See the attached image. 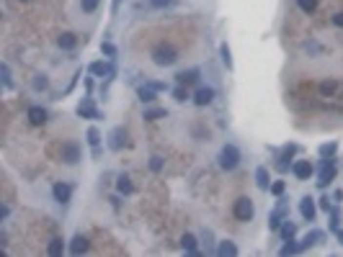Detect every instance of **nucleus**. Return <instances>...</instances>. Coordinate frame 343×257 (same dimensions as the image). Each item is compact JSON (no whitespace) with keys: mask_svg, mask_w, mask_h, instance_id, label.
Returning a JSON list of instances; mask_svg holds the SVG:
<instances>
[{"mask_svg":"<svg viewBox=\"0 0 343 257\" xmlns=\"http://www.w3.org/2000/svg\"><path fill=\"white\" fill-rule=\"evenodd\" d=\"M217 160H220V170L232 172V170H238L242 154H240V149L235 144H224L222 149H220V157H217Z\"/></svg>","mask_w":343,"mask_h":257,"instance_id":"f257e3e1","label":"nucleus"},{"mask_svg":"<svg viewBox=\"0 0 343 257\" xmlns=\"http://www.w3.org/2000/svg\"><path fill=\"white\" fill-rule=\"evenodd\" d=\"M152 62H155L158 67H173L178 62V52L170 47V44H160V47L152 49Z\"/></svg>","mask_w":343,"mask_h":257,"instance_id":"f03ea898","label":"nucleus"},{"mask_svg":"<svg viewBox=\"0 0 343 257\" xmlns=\"http://www.w3.org/2000/svg\"><path fill=\"white\" fill-rule=\"evenodd\" d=\"M232 214H235L238 221H253V216H256V203H253V198L240 196L232 203Z\"/></svg>","mask_w":343,"mask_h":257,"instance_id":"7ed1b4c3","label":"nucleus"},{"mask_svg":"<svg viewBox=\"0 0 343 257\" xmlns=\"http://www.w3.org/2000/svg\"><path fill=\"white\" fill-rule=\"evenodd\" d=\"M286 216H289V198L279 196V206L271 211V216H268V229L271 232H279V226L286 221Z\"/></svg>","mask_w":343,"mask_h":257,"instance_id":"20e7f679","label":"nucleus"},{"mask_svg":"<svg viewBox=\"0 0 343 257\" xmlns=\"http://www.w3.org/2000/svg\"><path fill=\"white\" fill-rule=\"evenodd\" d=\"M60 157L65 165H70V167H75V165L83 160V152H80V144L78 142H65L60 149Z\"/></svg>","mask_w":343,"mask_h":257,"instance_id":"39448f33","label":"nucleus"},{"mask_svg":"<svg viewBox=\"0 0 343 257\" xmlns=\"http://www.w3.org/2000/svg\"><path fill=\"white\" fill-rule=\"evenodd\" d=\"M336 175H338V170H336V162H333V160H323V162H320V172H318V180H315V183H318V188H320V190H325V188L330 185V180L336 178Z\"/></svg>","mask_w":343,"mask_h":257,"instance_id":"423d86ee","label":"nucleus"},{"mask_svg":"<svg viewBox=\"0 0 343 257\" xmlns=\"http://www.w3.org/2000/svg\"><path fill=\"white\" fill-rule=\"evenodd\" d=\"M300 152V144H286L282 152H279V157H276V162H274V167L279 170V172H286V170H292V157Z\"/></svg>","mask_w":343,"mask_h":257,"instance_id":"0eeeda50","label":"nucleus"},{"mask_svg":"<svg viewBox=\"0 0 343 257\" xmlns=\"http://www.w3.org/2000/svg\"><path fill=\"white\" fill-rule=\"evenodd\" d=\"M292 175L297 180H310L315 175V165L310 160H294L292 162Z\"/></svg>","mask_w":343,"mask_h":257,"instance_id":"6e6552de","label":"nucleus"},{"mask_svg":"<svg viewBox=\"0 0 343 257\" xmlns=\"http://www.w3.org/2000/svg\"><path fill=\"white\" fill-rule=\"evenodd\" d=\"M124 147H126V131H124V126L111 128V134H108V149H111V152H121Z\"/></svg>","mask_w":343,"mask_h":257,"instance_id":"1a4fd4ad","label":"nucleus"},{"mask_svg":"<svg viewBox=\"0 0 343 257\" xmlns=\"http://www.w3.org/2000/svg\"><path fill=\"white\" fill-rule=\"evenodd\" d=\"M75 113H78V116H83V118H96V121L101 118V111L96 108L93 98H83V100H80V103H78V111H75Z\"/></svg>","mask_w":343,"mask_h":257,"instance_id":"9d476101","label":"nucleus"},{"mask_svg":"<svg viewBox=\"0 0 343 257\" xmlns=\"http://www.w3.org/2000/svg\"><path fill=\"white\" fill-rule=\"evenodd\" d=\"M52 196H54V201L57 203H70V198H72V185L70 183H54L52 185Z\"/></svg>","mask_w":343,"mask_h":257,"instance_id":"9b49d317","label":"nucleus"},{"mask_svg":"<svg viewBox=\"0 0 343 257\" xmlns=\"http://www.w3.org/2000/svg\"><path fill=\"white\" fill-rule=\"evenodd\" d=\"M300 214L304 221H315V216H318V206H315V198L312 196H304L300 201Z\"/></svg>","mask_w":343,"mask_h":257,"instance_id":"f8f14e48","label":"nucleus"},{"mask_svg":"<svg viewBox=\"0 0 343 257\" xmlns=\"http://www.w3.org/2000/svg\"><path fill=\"white\" fill-rule=\"evenodd\" d=\"M325 242V232H320V229H312V232H307L302 239H300V250H310L312 244H323Z\"/></svg>","mask_w":343,"mask_h":257,"instance_id":"ddd939ff","label":"nucleus"},{"mask_svg":"<svg viewBox=\"0 0 343 257\" xmlns=\"http://www.w3.org/2000/svg\"><path fill=\"white\" fill-rule=\"evenodd\" d=\"M214 88H209V85H202V88H196V93H194V103L196 106H209L212 103V100H214Z\"/></svg>","mask_w":343,"mask_h":257,"instance_id":"4468645a","label":"nucleus"},{"mask_svg":"<svg viewBox=\"0 0 343 257\" xmlns=\"http://www.w3.org/2000/svg\"><path fill=\"white\" fill-rule=\"evenodd\" d=\"M26 116H29V121L34 126H41V124H47V108H41V106H31L29 111H26Z\"/></svg>","mask_w":343,"mask_h":257,"instance_id":"2eb2a0df","label":"nucleus"},{"mask_svg":"<svg viewBox=\"0 0 343 257\" xmlns=\"http://www.w3.org/2000/svg\"><path fill=\"white\" fill-rule=\"evenodd\" d=\"M67 252L70 255H83V252H88V239L83 234H75L72 237V242L67 244Z\"/></svg>","mask_w":343,"mask_h":257,"instance_id":"dca6fc26","label":"nucleus"},{"mask_svg":"<svg viewBox=\"0 0 343 257\" xmlns=\"http://www.w3.org/2000/svg\"><path fill=\"white\" fill-rule=\"evenodd\" d=\"M256 185L261 190H268L271 188V172L266 165H261V167H256Z\"/></svg>","mask_w":343,"mask_h":257,"instance_id":"f3484780","label":"nucleus"},{"mask_svg":"<svg viewBox=\"0 0 343 257\" xmlns=\"http://www.w3.org/2000/svg\"><path fill=\"white\" fill-rule=\"evenodd\" d=\"M238 244H235L232 239H222L220 244H217V255L220 257H238Z\"/></svg>","mask_w":343,"mask_h":257,"instance_id":"a211bd4d","label":"nucleus"},{"mask_svg":"<svg viewBox=\"0 0 343 257\" xmlns=\"http://www.w3.org/2000/svg\"><path fill=\"white\" fill-rule=\"evenodd\" d=\"M57 47H60V49H65V52L75 49V47H78V36L72 34V31H65V34H60V36H57Z\"/></svg>","mask_w":343,"mask_h":257,"instance_id":"6ab92c4d","label":"nucleus"},{"mask_svg":"<svg viewBox=\"0 0 343 257\" xmlns=\"http://www.w3.org/2000/svg\"><path fill=\"white\" fill-rule=\"evenodd\" d=\"M199 75H202V72H199L196 67L194 70H183V72L176 75V82L178 85H194V82H199Z\"/></svg>","mask_w":343,"mask_h":257,"instance_id":"aec40b11","label":"nucleus"},{"mask_svg":"<svg viewBox=\"0 0 343 257\" xmlns=\"http://www.w3.org/2000/svg\"><path fill=\"white\" fill-rule=\"evenodd\" d=\"M220 59H222L224 67H227V72H232V70H235L232 52H230V44H227V41H222V44H220Z\"/></svg>","mask_w":343,"mask_h":257,"instance_id":"412c9836","label":"nucleus"},{"mask_svg":"<svg viewBox=\"0 0 343 257\" xmlns=\"http://www.w3.org/2000/svg\"><path fill=\"white\" fill-rule=\"evenodd\" d=\"M90 75H96V77H103V75H114V67H111V64H106V62H101V59H98V62H93V64H90Z\"/></svg>","mask_w":343,"mask_h":257,"instance_id":"4be33fe9","label":"nucleus"},{"mask_svg":"<svg viewBox=\"0 0 343 257\" xmlns=\"http://www.w3.org/2000/svg\"><path fill=\"white\" fill-rule=\"evenodd\" d=\"M137 98L142 100V103H155V100H158V90H152L150 85H140L137 88Z\"/></svg>","mask_w":343,"mask_h":257,"instance_id":"5701e85b","label":"nucleus"},{"mask_svg":"<svg viewBox=\"0 0 343 257\" xmlns=\"http://www.w3.org/2000/svg\"><path fill=\"white\" fill-rule=\"evenodd\" d=\"M181 247H183V250H186V255H199V250H196V247H199V242H196V237L194 234H183V237H181Z\"/></svg>","mask_w":343,"mask_h":257,"instance_id":"b1692460","label":"nucleus"},{"mask_svg":"<svg viewBox=\"0 0 343 257\" xmlns=\"http://www.w3.org/2000/svg\"><path fill=\"white\" fill-rule=\"evenodd\" d=\"M62 252H67V244H65V239H52L49 244H47V255H52V257H60Z\"/></svg>","mask_w":343,"mask_h":257,"instance_id":"393cba45","label":"nucleus"},{"mask_svg":"<svg viewBox=\"0 0 343 257\" xmlns=\"http://www.w3.org/2000/svg\"><path fill=\"white\" fill-rule=\"evenodd\" d=\"M320 157L323 160H333L336 157V152H338V142H325V144H320Z\"/></svg>","mask_w":343,"mask_h":257,"instance_id":"a878e982","label":"nucleus"},{"mask_svg":"<svg viewBox=\"0 0 343 257\" xmlns=\"http://www.w3.org/2000/svg\"><path fill=\"white\" fill-rule=\"evenodd\" d=\"M116 190L124 193V196H132V193H134V185H132L129 175H119V180H116Z\"/></svg>","mask_w":343,"mask_h":257,"instance_id":"bb28decb","label":"nucleus"},{"mask_svg":"<svg viewBox=\"0 0 343 257\" xmlns=\"http://www.w3.org/2000/svg\"><path fill=\"white\" fill-rule=\"evenodd\" d=\"M294 234H297V224L286 219V221H284L282 226H279V237H282V239H292Z\"/></svg>","mask_w":343,"mask_h":257,"instance_id":"cd10ccee","label":"nucleus"},{"mask_svg":"<svg viewBox=\"0 0 343 257\" xmlns=\"http://www.w3.org/2000/svg\"><path fill=\"white\" fill-rule=\"evenodd\" d=\"M297 252H302V250H300V242H297L294 237L292 239H284L282 250H279V255H297Z\"/></svg>","mask_w":343,"mask_h":257,"instance_id":"c85d7f7f","label":"nucleus"},{"mask_svg":"<svg viewBox=\"0 0 343 257\" xmlns=\"http://www.w3.org/2000/svg\"><path fill=\"white\" fill-rule=\"evenodd\" d=\"M142 118H147V121H158V118H168V111H165V108H147V111L142 113Z\"/></svg>","mask_w":343,"mask_h":257,"instance_id":"c756f323","label":"nucleus"},{"mask_svg":"<svg viewBox=\"0 0 343 257\" xmlns=\"http://www.w3.org/2000/svg\"><path fill=\"white\" fill-rule=\"evenodd\" d=\"M188 98H194V95H188V85H176L173 88V100L176 103H186Z\"/></svg>","mask_w":343,"mask_h":257,"instance_id":"7c9ffc66","label":"nucleus"},{"mask_svg":"<svg viewBox=\"0 0 343 257\" xmlns=\"http://www.w3.org/2000/svg\"><path fill=\"white\" fill-rule=\"evenodd\" d=\"M85 139L90 144V149H93V147H101V131H98L96 126H90L88 131H85Z\"/></svg>","mask_w":343,"mask_h":257,"instance_id":"2f4dec72","label":"nucleus"},{"mask_svg":"<svg viewBox=\"0 0 343 257\" xmlns=\"http://www.w3.org/2000/svg\"><path fill=\"white\" fill-rule=\"evenodd\" d=\"M336 90H338V82H336V80H325V82H320V93H323L325 98L333 95Z\"/></svg>","mask_w":343,"mask_h":257,"instance_id":"473e14b6","label":"nucleus"},{"mask_svg":"<svg viewBox=\"0 0 343 257\" xmlns=\"http://www.w3.org/2000/svg\"><path fill=\"white\" fill-rule=\"evenodd\" d=\"M31 88L36 90V93H39V90H47V88H49V77H47V75H36L34 82H31Z\"/></svg>","mask_w":343,"mask_h":257,"instance_id":"72a5a7b5","label":"nucleus"},{"mask_svg":"<svg viewBox=\"0 0 343 257\" xmlns=\"http://www.w3.org/2000/svg\"><path fill=\"white\" fill-rule=\"evenodd\" d=\"M297 5H300V11L302 13H315V8H318V0H297Z\"/></svg>","mask_w":343,"mask_h":257,"instance_id":"f704fd0d","label":"nucleus"},{"mask_svg":"<svg viewBox=\"0 0 343 257\" xmlns=\"http://www.w3.org/2000/svg\"><path fill=\"white\" fill-rule=\"evenodd\" d=\"M284 190H286V183L284 180H274V183H271V188H268V193H271V196H284Z\"/></svg>","mask_w":343,"mask_h":257,"instance_id":"c9c22d12","label":"nucleus"},{"mask_svg":"<svg viewBox=\"0 0 343 257\" xmlns=\"http://www.w3.org/2000/svg\"><path fill=\"white\" fill-rule=\"evenodd\" d=\"M98 5H101V0H80V11L83 13H96Z\"/></svg>","mask_w":343,"mask_h":257,"instance_id":"e433bc0d","label":"nucleus"},{"mask_svg":"<svg viewBox=\"0 0 343 257\" xmlns=\"http://www.w3.org/2000/svg\"><path fill=\"white\" fill-rule=\"evenodd\" d=\"M101 54L103 57H108V59H116V47L111 41H101Z\"/></svg>","mask_w":343,"mask_h":257,"instance_id":"4c0bfd02","label":"nucleus"},{"mask_svg":"<svg viewBox=\"0 0 343 257\" xmlns=\"http://www.w3.org/2000/svg\"><path fill=\"white\" fill-rule=\"evenodd\" d=\"M0 72H3V85H5L8 90H11V88H13V80H11V67H8V64L3 62V64H0Z\"/></svg>","mask_w":343,"mask_h":257,"instance_id":"58836bf2","label":"nucleus"},{"mask_svg":"<svg viewBox=\"0 0 343 257\" xmlns=\"http://www.w3.org/2000/svg\"><path fill=\"white\" fill-rule=\"evenodd\" d=\"M162 165H165V162H162V157H158V154H152V157H150V170L152 172H160Z\"/></svg>","mask_w":343,"mask_h":257,"instance_id":"ea45409f","label":"nucleus"},{"mask_svg":"<svg viewBox=\"0 0 343 257\" xmlns=\"http://www.w3.org/2000/svg\"><path fill=\"white\" fill-rule=\"evenodd\" d=\"M144 85H150L152 90H158V93H162V90H168V85H165V82H155V80H147Z\"/></svg>","mask_w":343,"mask_h":257,"instance_id":"a19ab883","label":"nucleus"},{"mask_svg":"<svg viewBox=\"0 0 343 257\" xmlns=\"http://www.w3.org/2000/svg\"><path fill=\"white\" fill-rule=\"evenodd\" d=\"M176 0H150V5L152 8H168V5H173Z\"/></svg>","mask_w":343,"mask_h":257,"instance_id":"79ce46f5","label":"nucleus"},{"mask_svg":"<svg viewBox=\"0 0 343 257\" xmlns=\"http://www.w3.org/2000/svg\"><path fill=\"white\" fill-rule=\"evenodd\" d=\"M320 208L325 211V214L330 211V196H323V198H320Z\"/></svg>","mask_w":343,"mask_h":257,"instance_id":"37998d69","label":"nucleus"},{"mask_svg":"<svg viewBox=\"0 0 343 257\" xmlns=\"http://www.w3.org/2000/svg\"><path fill=\"white\" fill-rule=\"evenodd\" d=\"M333 26H338V29H343V11L333 16Z\"/></svg>","mask_w":343,"mask_h":257,"instance_id":"c03bdc74","label":"nucleus"},{"mask_svg":"<svg viewBox=\"0 0 343 257\" xmlns=\"http://www.w3.org/2000/svg\"><path fill=\"white\" fill-rule=\"evenodd\" d=\"M333 198H336V203H343V190H333Z\"/></svg>","mask_w":343,"mask_h":257,"instance_id":"a18cd8bd","label":"nucleus"},{"mask_svg":"<svg viewBox=\"0 0 343 257\" xmlns=\"http://www.w3.org/2000/svg\"><path fill=\"white\" fill-rule=\"evenodd\" d=\"M119 5H121V0H114V3H111V13L116 16V11H119Z\"/></svg>","mask_w":343,"mask_h":257,"instance_id":"49530a36","label":"nucleus"},{"mask_svg":"<svg viewBox=\"0 0 343 257\" xmlns=\"http://www.w3.org/2000/svg\"><path fill=\"white\" fill-rule=\"evenodd\" d=\"M336 239H338V244H343V229H338V232H336Z\"/></svg>","mask_w":343,"mask_h":257,"instance_id":"de8ad7c7","label":"nucleus"}]
</instances>
